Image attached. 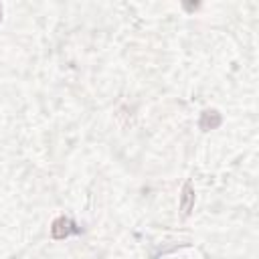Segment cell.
Masks as SVG:
<instances>
[{
  "mask_svg": "<svg viewBox=\"0 0 259 259\" xmlns=\"http://www.w3.org/2000/svg\"><path fill=\"white\" fill-rule=\"evenodd\" d=\"M75 233H79V227H77L69 217H59V219H55L53 225H51V235H53V239H65V237L75 235Z\"/></svg>",
  "mask_w": 259,
  "mask_h": 259,
  "instance_id": "obj_1",
  "label": "cell"
},
{
  "mask_svg": "<svg viewBox=\"0 0 259 259\" xmlns=\"http://www.w3.org/2000/svg\"><path fill=\"white\" fill-rule=\"evenodd\" d=\"M221 121H223V117H221V113H219L217 109H204V111L200 113V121H198V125H200V130L208 132V130L219 127Z\"/></svg>",
  "mask_w": 259,
  "mask_h": 259,
  "instance_id": "obj_2",
  "label": "cell"
},
{
  "mask_svg": "<svg viewBox=\"0 0 259 259\" xmlns=\"http://www.w3.org/2000/svg\"><path fill=\"white\" fill-rule=\"evenodd\" d=\"M192 204H194V190H192V184L186 182V184L182 186V196H180V210H182V217H188Z\"/></svg>",
  "mask_w": 259,
  "mask_h": 259,
  "instance_id": "obj_3",
  "label": "cell"
}]
</instances>
